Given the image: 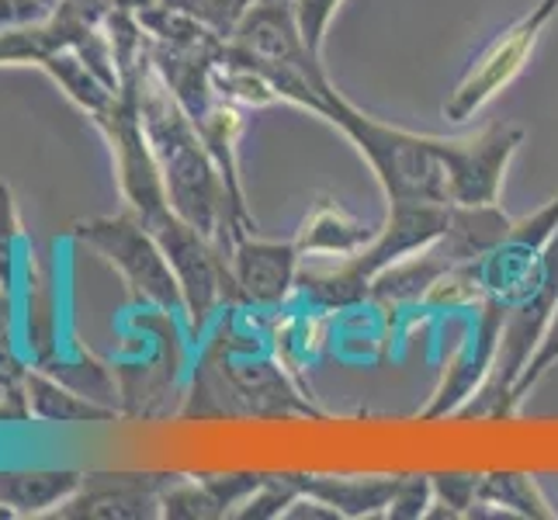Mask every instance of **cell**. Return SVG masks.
Segmentation results:
<instances>
[{
	"label": "cell",
	"instance_id": "1",
	"mask_svg": "<svg viewBox=\"0 0 558 520\" xmlns=\"http://www.w3.org/2000/svg\"><path fill=\"white\" fill-rule=\"evenodd\" d=\"M132 81H136L143 129L157 157L170 208L216 243L229 261L233 240L240 233H254V226L240 219L216 157L202 143L195 122L187 119L170 87L157 76H132Z\"/></svg>",
	"mask_w": 558,
	"mask_h": 520
},
{
	"label": "cell",
	"instance_id": "2",
	"mask_svg": "<svg viewBox=\"0 0 558 520\" xmlns=\"http://www.w3.org/2000/svg\"><path fill=\"white\" fill-rule=\"evenodd\" d=\"M316 114L333 122L354 143V149L372 167L389 202L451 205L448 173H445V160H440L437 136H420V132L372 119V114H364L357 105L343 98L333 84L323 90Z\"/></svg>",
	"mask_w": 558,
	"mask_h": 520
},
{
	"label": "cell",
	"instance_id": "3",
	"mask_svg": "<svg viewBox=\"0 0 558 520\" xmlns=\"http://www.w3.org/2000/svg\"><path fill=\"white\" fill-rule=\"evenodd\" d=\"M73 237L105 254L108 264L119 267L125 285L143 302L157 305L167 316H187L181 281L170 267L160 240L153 237V229L136 216V211H122V216L87 219L73 226Z\"/></svg>",
	"mask_w": 558,
	"mask_h": 520
},
{
	"label": "cell",
	"instance_id": "4",
	"mask_svg": "<svg viewBox=\"0 0 558 520\" xmlns=\"http://www.w3.org/2000/svg\"><path fill=\"white\" fill-rule=\"evenodd\" d=\"M555 14H558V0H537V4H531L513 25H507L475 56L469 70L461 73V81L454 84V90L448 94L445 108H440L448 125L454 129L469 125L478 111L489 101H496L527 70L537 43H542V35L555 22Z\"/></svg>",
	"mask_w": 558,
	"mask_h": 520
},
{
	"label": "cell",
	"instance_id": "5",
	"mask_svg": "<svg viewBox=\"0 0 558 520\" xmlns=\"http://www.w3.org/2000/svg\"><path fill=\"white\" fill-rule=\"evenodd\" d=\"M521 143L524 129L510 122H493L475 136H437L451 205H499L504 178Z\"/></svg>",
	"mask_w": 558,
	"mask_h": 520
},
{
	"label": "cell",
	"instance_id": "6",
	"mask_svg": "<svg viewBox=\"0 0 558 520\" xmlns=\"http://www.w3.org/2000/svg\"><path fill=\"white\" fill-rule=\"evenodd\" d=\"M555 233H558V195L537 208L534 216L513 222L510 233L483 261L465 267L478 292V302L489 299L496 305H510L537 271V264H542Z\"/></svg>",
	"mask_w": 558,
	"mask_h": 520
},
{
	"label": "cell",
	"instance_id": "7",
	"mask_svg": "<svg viewBox=\"0 0 558 520\" xmlns=\"http://www.w3.org/2000/svg\"><path fill=\"white\" fill-rule=\"evenodd\" d=\"M302 250L295 240H260L254 233H240L229 246V278L233 295L257 313H278L299 292Z\"/></svg>",
	"mask_w": 558,
	"mask_h": 520
},
{
	"label": "cell",
	"instance_id": "8",
	"mask_svg": "<svg viewBox=\"0 0 558 520\" xmlns=\"http://www.w3.org/2000/svg\"><path fill=\"white\" fill-rule=\"evenodd\" d=\"M216 389H229V402H233V413H246V416H295V413H310L316 416V410L305 402L288 375L278 368V364L254 351V347H229L219 361V382Z\"/></svg>",
	"mask_w": 558,
	"mask_h": 520
},
{
	"label": "cell",
	"instance_id": "9",
	"mask_svg": "<svg viewBox=\"0 0 558 520\" xmlns=\"http://www.w3.org/2000/svg\"><path fill=\"white\" fill-rule=\"evenodd\" d=\"M98 483H81L60 513L66 517H153L174 479L157 475H94Z\"/></svg>",
	"mask_w": 558,
	"mask_h": 520
},
{
	"label": "cell",
	"instance_id": "10",
	"mask_svg": "<svg viewBox=\"0 0 558 520\" xmlns=\"http://www.w3.org/2000/svg\"><path fill=\"white\" fill-rule=\"evenodd\" d=\"M302 496L319 499L323 507H330L337 517H378L389 510L392 493L399 486V475H305L288 472Z\"/></svg>",
	"mask_w": 558,
	"mask_h": 520
},
{
	"label": "cell",
	"instance_id": "11",
	"mask_svg": "<svg viewBox=\"0 0 558 520\" xmlns=\"http://www.w3.org/2000/svg\"><path fill=\"white\" fill-rule=\"evenodd\" d=\"M378 233V226L372 222H361L354 219L348 208L323 198L310 208V216H305L302 229H299V250L305 257H351L357 250H364Z\"/></svg>",
	"mask_w": 558,
	"mask_h": 520
},
{
	"label": "cell",
	"instance_id": "12",
	"mask_svg": "<svg viewBox=\"0 0 558 520\" xmlns=\"http://www.w3.org/2000/svg\"><path fill=\"white\" fill-rule=\"evenodd\" d=\"M486 507H493V513H517V517H558V510H551V504L545 499L537 479L527 472H486L478 479V493H475V510L483 513Z\"/></svg>",
	"mask_w": 558,
	"mask_h": 520
},
{
	"label": "cell",
	"instance_id": "13",
	"mask_svg": "<svg viewBox=\"0 0 558 520\" xmlns=\"http://www.w3.org/2000/svg\"><path fill=\"white\" fill-rule=\"evenodd\" d=\"M81 483L84 475L76 472H0V504L17 513H43L66 504Z\"/></svg>",
	"mask_w": 558,
	"mask_h": 520
},
{
	"label": "cell",
	"instance_id": "14",
	"mask_svg": "<svg viewBox=\"0 0 558 520\" xmlns=\"http://www.w3.org/2000/svg\"><path fill=\"white\" fill-rule=\"evenodd\" d=\"M32 399H35V413L38 416H46V420H105V416H114V410H101V407H94V402H84V399H76L63 389H56V385L43 382V378H32Z\"/></svg>",
	"mask_w": 558,
	"mask_h": 520
},
{
	"label": "cell",
	"instance_id": "15",
	"mask_svg": "<svg viewBox=\"0 0 558 520\" xmlns=\"http://www.w3.org/2000/svg\"><path fill=\"white\" fill-rule=\"evenodd\" d=\"M555 364H558V305H555V313H551V319L545 326L542 343H537V351L531 354L527 368L521 372V378H517V385H513V413L521 410V402L527 399V392L555 368Z\"/></svg>",
	"mask_w": 558,
	"mask_h": 520
},
{
	"label": "cell",
	"instance_id": "16",
	"mask_svg": "<svg viewBox=\"0 0 558 520\" xmlns=\"http://www.w3.org/2000/svg\"><path fill=\"white\" fill-rule=\"evenodd\" d=\"M434 479V507H448V517H465L475 510V493H478V479L475 472H440ZM440 513V517H445Z\"/></svg>",
	"mask_w": 558,
	"mask_h": 520
},
{
	"label": "cell",
	"instance_id": "17",
	"mask_svg": "<svg viewBox=\"0 0 558 520\" xmlns=\"http://www.w3.org/2000/svg\"><path fill=\"white\" fill-rule=\"evenodd\" d=\"M430 507H434V479L430 475H399V486L392 493V504L385 510V517L416 520V517H430Z\"/></svg>",
	"mask_w": 558,
	"mask_h": 520
},
{
	"label": "cell",
	"instance_id": "18",
	"mask_svg": "<svg viewBox=\"0 0 558 520\" xmlns=\"http://www.w3.org/2000/svg\"><path fill=\"white\" fill-rule=\"evenodd\" d=\"M340 4L343 0H292V11H295V22H299L305 46L319 56H323V38L330 32V22L337 17Z\"/></svg>",
	"mask_w": 558,
	"mask_h": 520
},
{
	"label": "cell",
	"instance_id": "19",
	"mask_svg": "<svg viewBox=\"0 0 558 520\" xmlns=\"http://www.w3.org/2000/svg\"><path fill=\"white\" fill-rule=\"evenodd\" d=\"M14 246H17V211L11 188L0 184V288L14 285Z\"/></svg>",
	"mask_w": 558,
	"mask_h": 520
},
{
	"label": "cell",
	"instance_id": "20",
	"mask_svg": "<svg viewBox=\"0 0 558 520\" xmlns=\"http://www.w3.org/2000/svg\"><path fill=\"white\" fill-rule=\"evenodd\" d=\"M257 0H191V8L202 17L208 28H216L219 35H229L236 28L240 17L254 8Z\"/></svg>",
	"mask_w": 558,
	"mask_h": 520
},
{
	"label": "cell",
	"instance_id": "21",
	"mask_svg": "<svg viewBox=\"0 0 558 520\" xmlns=\"http://www.w3.org/2000/svg\"><path fill=\"white\" fill-rule=\"evenodd\" d=\"M267 4H292V0H267Z\"/></svg>",
	"mask_w": 558,
	"mask_h": 520
}]
</instances>
